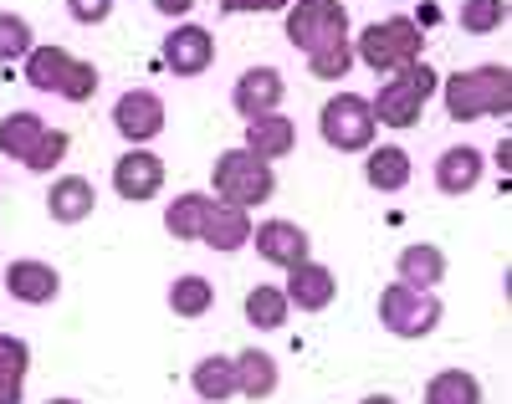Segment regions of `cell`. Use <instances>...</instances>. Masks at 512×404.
Returning a JSON list of instances; mask_svg holds the SVG:
<instances>
[{
	"label": "cell",
	"mask_w": 512,
	"mask_h": 404,
	"mask_svg": "<svg viewBox=\"0 0 512 404\" xmlns=\"http://www.w3.org/2000/svg\"><path fill=\"white\" fill-rule=\"evenodd\" d=\"M441 98L451 123H472V118H507L512 113V72L507 67H466L441 82Z\"/></svg>",
	"instance_id": "1"
},
{
	"label": "cell",
	"mask_w": 512,
	"mask_h": 404,
	"mask_svg": "<svg viewBox=\"0 0 512 404\" xmlns=\"http://www.w3.org/2000/svg\"><path fill=\"white\" fill-rule=\"evenodd\" d=\"M21 62H26V82L41 87V93H57L67 103H88L98 93V67L77 62L67 47H31Z\"/></svg>",
	"instance_id": "2"
},
{
	"label": "cell",
	"mask_w": 512,
	"mask_h": 404,
	"mask_svg": "<svg viewBox=\"0 0 512 404\" xmlns=\"http://www.w3.org/2000/svg\"><path fill=\"white\" fill-rule=\"evenodd\" d=\"M425 52V36L410 16H390V21H374L364 26V36L354 41V62L374 67V72H400L410 62H420Z\"/></svg>",
	"instance_id": "3"
},
{
	"label": "cell",
	"mask_w": 512,
	"mask_h": 404,
	"mask_svg": "<svg viewBox=\"0 0 512 404\" xmlns=\"http://www.w3.org/2000/svg\"><path fill=\"white\" fill-rule=\"evenodd\" d=\"M210 179H216V195L226 205H267L272 190H277V174L267 159H256L251 149H226L216 154V164H210Z\"/></svg>",
	"instance_id": "4"
},
{
	"label": "cell",
	"mask_w": 512,
	"mask_h": 404,
	"mask_svg": "<svg viewBox=\"0 0 512 404\" xmlns=\"http://www.w3.org/2000/svg\"><path fill=\"white\" fill-rule=\"evenodd\" d=\"M318 133H323V144L338 149V154H359V149H369V144H374V133H379L369 98H359V93H338V98H328L323 113H318Z\"/></svg>",
	"instance_id": "5"
},
{
	"label": "cell",
	"mask_w": 512,
	"mask_h": 404,
	"mask_svg": "<svg viewBox=\"0 0 512 404\" xmlns=\"http://www.w3.org/2000/svg\"><path fill=\"white\" fill-rule=\"evenodd\" d=\"M379 323L390 328L395 338H425V333H436V323H441V297L395 282V287L379 292Z\"/></svg>",
	"instance_id": "6"
},
{
	"label": "cell",
	"mask_w": 512,
	"mask_h": 404,
	"mask_svg": "<svg viewBox=\"0 0 512 404\" xmlns=\"http://www.w3.org/2000/svg\"><path fill=\"white\" fill-rule=\"evenodd\" d=\"M349 36V11L344 0H297L287 11V41L297 52H318L323 41Z\"/></svg>",
	"instance_id": "7"
},
{
	"label": "cell",
	"mask_w": 512,
	"mask_h": 404,
	"mask_svg": "<svg viewBox=\"0 0 512 404\" xmlns=\"http://www.w3.org/2000/svg\"><path fill=\"white\" fill-rule=\"evenodd\" d=\"M113 128L123 133L128 144H149L164 133V98L149 93V87H134L113 103Z\"/></svg>",
	"instance_id": "8"
},
{
	"label": "cell",
	"mask_w": 512,
	"mask_h": 404,
	"mask_svg": "<svg viewBox=\"0 0 512 404\" xmlns=\"http://www.w3.org/2000/svg\"><path fill=\"white\" fill-rule=\"evenodd\" d=\"M282 98H287V82H282L277 67H246V72L236 77V87H231V108H236L241 118L277 113Z\"/></svg>",
	"instance_id": "9"
},
{
	"label": "cell",
	"mask_w": 512,
	"mask_h": 404,
	"mask_svg": "<svg viewBox=\"0 0 512 404\" xmlns=\"http://www.w3.org/2000/svg\"><path fill=\"white\" fill-rule=\"evenodd\" d=\"M210 62H216V36L205 26H175L164 36V67L175 77H200Z\"/></svg>",
	"instance_id": "10"
},
{
	"label": "cell",
	"mask_w": 512,
	"mask_h": 404,
	"mask_svg": "<svg viewBox=\"0 0 512 404\" xmlns=\"http://www.w3.org/2000/svg\"><path fill=\"white\" fill-rule=\"evenodd\" d=\"M251 241H256V256L272 261V266H282V272H292V266L308 261V251H313L308 231L292 226V220H262V226L251 231Z\"/></svg>",
	"instance_id": "11"
},
{
	"label": "cell",
	"mask_w": 512,
	"mask_h": 404,
	"mask_svg": "<svg viewBox=\"0 0 512 404\" xmlns=\"http://www.w3.org/2000/svg\"><path fill=\"white\" fill-rule=\"evenodd\" d=\"M113 190L123 195V200H154L159 190H164V159L159 154H149V149H128L118 164H113Z\"/></svg>",
	"instance_id": "12"
},
{
	"label": "cell",
	"mask_w": 512,
	"mask_h": 404,
	"mask_svg": "<svg viewBox=\"0 0 512 404\" xmlns=\"http://www.w3.org/2000/svg\"><path fill=\"white\" fill-rule=\"evenodd\" d=\"M369 108H374V123H384V128H415L420 108H425V93L405 72H390V82L379 87V98Z\"/></svg>",
	"instance_id": "13"
},
{
	"label": "cell",
	"mask_w": 512,
	"mask_h": 404,
	"mask_svg": "<svg viewBox=\"0 0 512 404\" xmlns=\"http://www.w3.org/2000/svg\"><path fill=\"white\" fill-rule=\"evenodd\" d=\"M282 297H287V307H297V312H323V307L338 297V282H333L328 266H318V261H297L292 272H287Z\"/></svg>",
	"instance_id": "14"
},
{
	"label": "cell",
	"mask_w": 512,
	"mask_h": 404,
	"mask_svg": "<svg viewBox=\"0 0 512 404\" xmlns=\"http://www.w3.org/2000/svg\"><path fill=\"white\" fill-rule=\"evenodd\" d=\"M241 149H251L256 159H287L292 149H297V123L292 118H282V113H262V118H246V144Z\"/></svg>",
	"instance_id": "15"
},
{
	"label": "cell",
	"mask_w": 512,
	"mask_h": 404,
	"mask_svg": "<svg viewBox=\"0 0 512 404\" xmlns=\"http://www.w3.org/2000/svg\"><path fill=\"white\" fill-rule=\"evenodd\" d=\"M6 292L26 307H41V302H52L62 292V277H57V266L47 261H11L6 266Z\"/></svg>",
	"instance_id": "16"
},
{
	"label": "cell",
	"mask_w": 512,
	"mask_h": 404,
	"mask_svg": "<svg viewBox=\"0 0 512 404\" xmlns=\"http://www.w3.org/2000/svg\"><path fill=\"white\" fill-rule=\"evenodd\" d=\"M482 169H487V164H482V154H477L472 144H456V149H446L441 164H436V190L451 195V200H456V195H472V190L482 185Z\"/></svg>",
	"instance_id": "17"
},
{
	"label": "cell",
	"mask_w": 512,
	"mask_h": 404,
	"mask_svg": "<svg viewBox=\"0 0 512 404\" xmlns=\"http://www.w3.org/2000/svg\"><path fill=\"white\" fill-rule=\"evenodd\" d=\"M98 205V190H93V179H82V174H62L52 195H47V215L57 220V226H77V220H88Z\"/></svg>",
	"instance_id": "18"
},
{
	"label": "cell",
	"mask_w": 512,
	"mask_h": 404,
	"mask_svg": "<svg viewBox=\"0 0 512 404\" xmlns=\"http://www.w3.org/2000/svg\"><path fill=\"white\" fill-rule=\"evenodd\" d=\"M200 241L210 246V251H241L246 241H251V215L241 210V205H210V215H205V226H200Z\"/></svg>",
	"instance_id": "19"
},
{
	"label": "cell",
	"mask_w": 512,
	"mask_h": 404,
	"mask_svg": "<svg viewBox=\"0 0 512 404\" xmlns=\"http://www.w3.org/2000/svg\"><path fill=\"white\" fill-rule=\"evenodd\" d=\"M236 394H246V399H267V394H277V358L262 353V348L236 353Z\"/></svg>",
	"instance_id": "20"
},
{
	"label": "cell",
	"mask_w": 512,
	"mask_h": 404,
	"mask_svg": "<svg viewBox=\"0 0 512 404\" xmlns=\"http://www.w3.org/2000/svg\"><path fill=\"white\" fill-rule=\"evenodd\" d=\"M364 179H369V185H374L379 195L405 190V185H410V154H405L400 144L374 149V154H369V164H364Z\"/></svg>",
	"instance_id": "21"
},
{
	"label": "cell",
	"mask_w": 512,
	"mask_h": 404,
	"mask_svg": "<svg viewBox=\"0 0 512 404\" xmlns=\"http://www.w3.org/2000/svg\"><path fill=\"white\" fill-rule=\"evenodd\" d=\"M441 277H446V256H441V246L415 241V246H405V251H400V282H405V287L431 292Z\"/></svg>",
	"instance_id": "22"
},
{
	"label": "cell",
	"mask_w": 512,
	"mask_h": 404,
	"mask_svg": "<svg viewBox=\"0 0 512 404\" xmlns=\"http://www.w3.org/2000/svg\"><path fill=\"white\" fill-rule=\"evenodd\" d=\"M190 384H195V394H200L205 404H221V399H231V394H236V358H221V353L200 358L195 374H190Z\"/></svg>",
	"instance_id": "23"
},
{
	"label": "cell",
	"mask_w": 512,
	"mask_h": 404,
	"mask_svg": "<svg viewBox=\"0 0 512 404\" xmlns=\"http://www.w3.org/2000/svg\"><path fill=\"white\" fill-rule=\"evenodd\" d=\"M210 195L190 190V195H175V205L164 210V231L175 236V241H200V226H205V215H210Z\"/></svg>",
	"instance_id": "24"
},
{
	"label": "cell",
	"mask_w": 512,
	"mask_h": 404,
	"mask_svg": "<svg viewBox=\"0 0 512 404\" xmlns=\"http://www.w3.org/2000/svg\"><path fill=\"white\" fill-rule=\"evenodd\" d=\"M41 133H47V118L41 113H11L0 123V154H11L16 164L31 159V149L41 144Z\"/></svg>",
	"instance_id": "25"
},
{
	"label": "cell",
	"mask_w": 512,
	"mask_h": 404,
	"mask_svg": "<svg viewBox=\"0 0 512 404\" xmlns=\"http://www.w3.org/2000/svg\"><path fill=\"white\" fill-rule=\"evenodd\" d=\"M241 307H246V323H251V328H262V333L282 328V323H287V312H292V307H287V297H282V287H262V282H256V287L246 292V302H241Z\"/></svg>",
	"instance_id": "26"
},
{
	"label": "cell",
	"mask_w": 512,
	"mask_h": 404,
	"mask_svg": "<svg viewBox=\"0 0 512 404\" xmlns=\"http://www.w3.org/2000/svg\"><path fill=\"white\" fill-rule=\"evenodd\" d=\"M425 404H482V384L466 369H441L425 384Z\"/></svg>",
	"instance_id": "27"
},
{
	"label": "cell",
	"mask_w": 512,
	"mask_h": 404,
	"mask_svg": "<svg viewBox=\"0 0 512 404\" xmlns=\"http://www.w3.org/2000/svg\"><path fill=\"white\" fill-rule=\"evenodd\" d=\"M354 67V41L349 36H338V41H323L318 52H308V72L323 77V82H344Z\"/></svg>",
	"instance_id": "28"
},
{
	"label": "cell",
	"mask_w": 512,
	"mask_h": 404,
	"mask_svg": "<svg viewBox=\"0 0 512 404\" xmlns=\"http://www.w3.org/2000/svg\"><path fill=\"white\" fill-rule=\"evenodd\" d=\"M210 302H216V287H210L205 277H195V272L169 287V307H175V318H200V312H210Z\"/></svg>",
	"instance_id": "29"
},
{
	"label": "cell",
	"mask_w": 512,
	"mask_h": 404,
	"mask_svg": "<svg viewBox=\"0 0 512 404\" xmlns=\"http://www.w3.org/2000/svg\"><path fill=\"white\" fill-rule=\"evenodd\" d=\"M507 21V0H461V31L472 36H492Z\"/></svg>",
	"instance_id": "30"
},
{
	"label": "cell",
	"mask_w": 512,
	"mask_h": 404,
	"mask_svg": "<svg viewBox=\"0 0 512 404\" xmlns=\"http://www.w3.org/2000/svg\"><path fill=\"white\" fill-rule=\"evenodd\" d=\"M31 47H36L31 21H26V16H11V11H0V62H21Z\"/></svg>",
	"instance_id": "31"
},
{
	"label": "cell",
	"mask_w": 512,
	"mask_h": 404,
	"mask_svg": "<svg viewBox=\"0 0 512 404\" xmlns=\"http://www.w3.org/2000/svg\"><path fill=\"white\" fill-rule=\"evenodd\" d=\"M67 144H72V139H67L62 128H47V133H41V144L31 149L26 169H36V174H47L52 164H62V159H67Z\"/></svg>",
	"instance_id": "32"
},
{
	"label": "cell",
	"mask_w": 512,
	"mask_h": 404,
	"mask_svg": "<svg viewBox=\"0 0 512 404\" xmlns=\"http://www.w3.org/2000/svg\"><path fill=\"white\" fill-rule=\"evenodd\" d=\"M26 369H31V348L21 338H11V333H0V374H6V379H26Z\"/></svg>",
	"instance_id": "33"
},
{
	"label": "cell",
	"mask_w": 512,
	"mask_h": 404,
	"mask_svg": "<svg viewBox=\"0 0 512 404\" xmlns=\"http://www.w3.org/2000/svg\"><path fill=\"white\" fill-rule=\"evenodd\" d=\"M67 11H72V21H82V26H103V21L113 16V0H67Z\"/></svg>",
	"instance_id": "34"
},
{
	"label": "cell",
	"mask_w": 512,
	"mask_h": 404,
	"mask_svg": "<svg viewBox=\"0 0 512 404\" xmlns=\"http://www.w3.org/2000/svg\"><path fill=\"white\" fill-rule=\"evenodd\" d=\"M292 0H221L226 16H246V11H287Z\"/></svg>",
	"instance_id": "35"
},
{
	"label": "cell",
	"mask_w": 512,
	"mask_h": 404,
	"mask_svg": "<svg viewBox=\"0 0 512 404\" xmlns=\"http://www.w3.org/2000/svg\"><path fill=\"white\" fill-rule=\"evenodd\" d=\"M154 11H159V16H190L195 0H154Z\"/></svg>",
	"instance_id": "36"
},
{
	"label": "cell",
	"mask_w": 512,
	"mask_h": 404,
	"mask_svg": "<svg viewBox=\"0 0 512 404\" xmlns=\"http://www.w3.org/2000/svg\"><path fill=\"white\" fill-rule=\"evenodd\" d=\"M21 384L26 379H6V374H0V404H21Z\"/></svg>",
	"instance_id": "37"
},
{
	"label": "cell",
	"mask_w": 512,
	"mask_h": 404,
	"mask_svg": "<svg viewBox=\"0 0 512 404\" xmlns=\"http://www.w3.org/2000/svg\"><path fill=\"white\" fill-rule=\"evenodd\" d=\"M364 404H395V399H390V394H369Z\"/></svg>",
	"instance_id": "38"
},
{
	"label": "cell",
	"mask_w": 512,
	"mask_h": 404,
	"mask_svg": "<svg viewBox=\"0 0 512 404\" xmlns=\"http://www.w3.org/2000/svg\"><path fill=\"white\" fill-rule=\"evenodd\" d=\"M47 404H82V399H47Z\"/></svg>",
	"instance_id": "39"
}]
</instances>
